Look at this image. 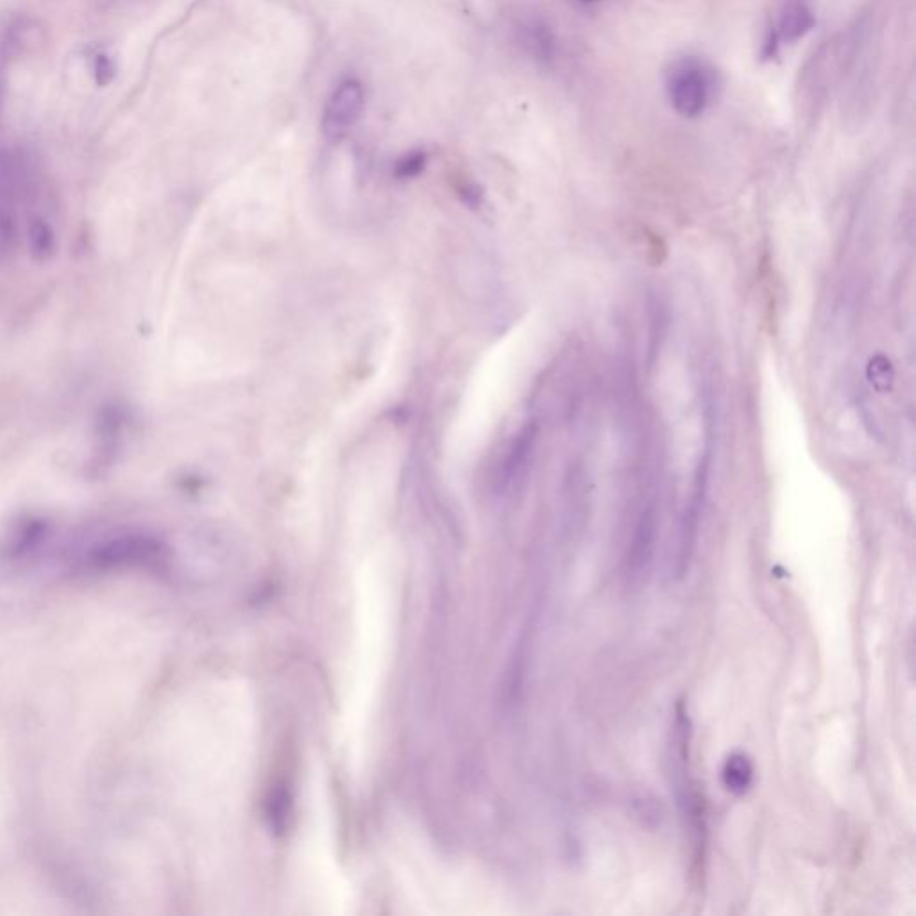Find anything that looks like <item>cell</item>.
<instances>
[{"label":"cell","instance_id":"cell-2","mask_svg":"<svg viewBox=\"0 0 916 916\" xmlns=\"http://www.w3.org/2000/svg\"><path fill=\"white\" fill-rule=\"evenodd\" d=\"M840 34L820 43V47L807 58L800 68L797 83L798 115L807 122L822 113L832 90L840 83Z\"/></svg>","mask_w":916,"mask_h":916},{"label":"cell","instance_id":"cell-11","mask_svg":"<svg viewBox=\"0 0 916 916\" xmlns=\"http://www.w3.org/2000/svg\"><path fill=\"white\" fill-rule=\"evenodd\" d=\"M115 77V67L108 56L99 54L95 60V79L101 86L110 85Z\"/></svg>","mask_w":916,"mask_h":916},{"label":"cell","instance_id":"cell-9","mask_svg":"<svg viewBox=\"0 0 916 916\" xmlns=\"http://www.w3.org/2000/svg\"><path fill=\"white\" fill-rule=\"evenodd\" d=\"M721 781L725 789L732 795H738V797L745 795L754 782V764L748 759V755L741 754V752L730 754L723 764Z\"/></svg>","mask_w":916,"mask_h":916},{"label":"cell","instance_id":"cell-1","mask_svg":"<svg viewBox=\"0 0 916 916\" xmlns=\"http://www.w3.org/2000/svg\"><path fill=\"white\" fill-rule=\"evenodd\" d=\"M883 0H872L840 33V110L843 122L861 128L874 115L883 77Z\"/></svg>","mask_w":916,"mask_h":916},{"label":"cell","instance_id":"cell-3","mask_svg":"<svg viewBox=\"0 0 916 916\" xmlns=\"http://www.w3.org/2000/svg\"><path fill=\"white\" fill-rule=\"evenodd\" d=\"M664 85L673 110L686 119H696L711 108L718 79L709 63L695 56H684L671 61Z\"/></svg>","mask_w":916,"mask_h":916},{"label":"cell","instance_id":"cell-7","mask_svg":"<svg viewBox=\"0 0 916 916\" xmlns=\"http://www.w3.org/2000/svg\"><path fill=\"white\" fill-rule=\"evenodd\" d=\"M816 24L815 11L807 0H784L777 22V40L782 43H797Z\"/></svg>","mask_w":916,"mask_h":916},{"label":"cell","instance_id":"cell-12","mask_svg":"<svg viewBox=\"0 0 916 916\" xmlns=\"http://www.w3.org/2000/svg\"><path fill=\"white\" fill-rule=\"evenodd\" d=\"M580 2H584V4H596V2H600V0H580Z\"/></svg>","mask_w":916,"mask_h":916},{"label":"cell","instance_id":"cell-10","mask_svg":"<svg viewBox=\"0 0 916 916\" xmlns=\"http://www.w3.org/2000/svg\"><path fill=\"white\" fill-rule=\"evenodd\" d=\"M523 29H525V43L534 56L543 61L555 58L557 40L550 27L544 26L543 22H530V24H525Z\"/></svg>","mask_w":916,"mask_h":916},{"label":"cell","instance_id":"cell-4","mask_svg":"<svg viewBox=\"0 0 916 916\" xmlns=\"http://www.w3.org/2000/svg\"><path fill=\"white\" fill-rule=\"evenodd\" d=\"M714 435L711 430V421L707 428V439H705L704 451L698 460L696 466L695 480L691 487V494L686 503V509L680 519L679 528V546L675 553V564H673V575L682 578L689 569L693 553H695L696 539H698V530H700V521L704 514L705 498H707V487H709V475H711V464H713L714 455Z\"/></svg>","mask_w":916,"mask_h":916},{"label":"cell","instance_id":"cell-5","mask_svg":"<svg viewBox=\"0 0 916 916\" xmlns=\"http://www.w3.org/2000/svg\"><path fill=\"white\" fill-rule=\"evenodd\" d=\"M365 90L357 77H346L333 88L323 110V133L339 142L364 117Z\"/></svg>","mask_w":916,"mask_h":916},{"label":"cell","instance_id":"cell-8","mask_svg":"<svg viewBox=\"0 0 916 916\" xmlns=\"http://www.w3.org/2000/svg\"><path fill=\"white\" fill-rule=\"evenodd\" d=\"M24 237L29 255L33 256L36 262H47L56 253V233L51 222L43 219L42 215H33L31 219H27Z\"/></svg>","mask_w":916,"mask_h":916},{"label":"cell","instance_id":"cell-6","mask_svg":"<svg viewBox=\"0 0 916 916\" xmlns=\"http://www.w3.org/2000/svg\"><path fill=\"white\" fill-rule=\"evenodd\" d=\"M659 535L657 503H646L637 519L627 553V577L632 584H641L654 566L655 548Z\"/></svg>","mask_w":916,"mask_h":916}]
</instances>
